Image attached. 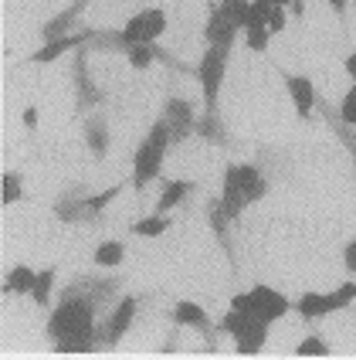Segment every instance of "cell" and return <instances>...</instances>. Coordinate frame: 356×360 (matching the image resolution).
I'll return each mask as SVG.
<instances>
[{"mask_svg": "<svg viewBox=\"0 0 356 360\" xmlns=\"http://www.w3.org/2000/svg\"><path fill=\"white\" fill-rule=\"evenodd\" d=\"M275 11V0H251V14H248V24H268Z\"/></svg>", "mask_w": 356, "mask_h": 360, "instance_id": "e575fe53", "label": "cell"}, {"mask_svg": "<svg viewBox=\"0 0 356 360\" xmlns=\"http://www.w3.org/2000/svg\"><path fill=\"white\" fill-rule=\"evenodd\" d=\"M296 357H329V343L312 333V337H305V340L296 347Z\"/></svg>", "mask_w": 356, "mask_h": 360, "instance_id": "1f68e13d", "label": "cell"}, {"mask_svg": "<svg viewBox=\"0 0 356 360\" xmlns=\"http://www.w3.org/2000/svg\"><path fill=\"white\" fill-rule=\"evenodd\" d=\"M34 282H38V272H34V269H27V265H14V269L7 272L4 292H7V296H11V292H18V296H31Z\"/></svg>", "mask_w": 356, "mask_h": 360, "instance_id": "603a6c76", "label": "cell"}, {"mask_svg": "<svg viewBox=\"0 0 356 360\" xmlns=\"http://www.w3.org/2000/svg\"><path fill=\"white\" fill-rule=\"evenodd\" d=\"M170 320H173V326H190V330L204 333V337H207V350H211V354L218 350V333H220V330L211 323V316L200 309L197 302H190V300L177 302V306L170 309Z\"/></svg>", "mask_w": 356, "mask_h": 360, "instance_id": "52a82bcc", "label": "cell"}, {"mask_svg": "<svg viewBox=\"0 0 356 360\" xmlns=\"http://www.w3.org/2000/svg\"><path fill=\"white\" fill-rule=\"evenodd\" d=\"M329 7H333L336 18H346V0H329Z\"/></svg>", "mask_w": 356, "mask_h": 360, "instance_id": "60d3db41", "label": "cell"}, {"mask_svg": "<svg viewBox=\"0 0 356 360\" xmlns=\"http://www.w3.org/2000/svg\"><path fill=\"white\" fill-rule=\"evenodd\" d=\"M296 313L305 323L329 316V313H333V306H329V292H305V296L296 302Z\"/></svg>", "mask_w": 356, "mask_h": 360, "instance_id": "7402d4cb", "label": "cell"}, {"mask_svg": "<svg viewBox=\"0 0 356 360\" xmlns=\"http://www.w3.org/2000/svg\"><path fill=\"white\" fill-rule=\"evenodd\" d=\"M231 306L241 309V313H251V296H248V292H237L235 300H231Z\"/></svg>", "mask_w": 356, "mask_h": 360, "instance_id": "f35d334b", "label": "cell"}, {"mask_svg": "<svg viewBox=\"0 0 356 360\" xmlns=\"http://www.w3.org/2000/svg\"><path fill=\"white\" fill-rule=\"evenodd\" d=\"M92 194H95V191H92L88 184H68L58 194V200H55V214H58L65 224H95L92 207H88Z\"/></svg>", "mask_w": 356, "mask_h": 360, "instance_id": "8992f818", "label": "cell"}, {"mask_svg": "<svg viewBox=\"0 0 356 360\" xmlns=\"http://www.w3.org/2000/svg\"><path fill=\"white\" fill-rule=\"evenodd\" d=\"M88 44H92V41H88ZM88 44H81L79 51H72V85H75V112H79V116L95 112V109L105 105V99H109L99 85L92 82V75H88V55H92Z\"/></svg>", "mask_w": 356, "mask_h": 360, "instance_id": "3957f363", "label": "cell"}, {"mask_svg": "<svg viewBox=\"0 0 356 360\" xmlns=\"http://www.w3.org/2000/svg\"><path fill=\"white\" fill-rule=\"evenodd\" d=\"M92 38H95V27H81V31L68 34V38L44 41L34 55H27V61H31V65H48V61H58L61 55H68V51H79L81 44H88Z\"/></svg>", "mask_w": 356, "mask_h": 360, "instance_id": "7c38bea8", "label": "cell"}, {"mask_svg": "<svg viewBox=\"0 0 356 360\" xmlns=\"http://www.w3.org/2000/svg\"><path fill=\"white\" fill-rule=\"evenodd\" d=\"M88 4L92 0H72L65 11H58L51 20H44L41 24V38L44 41H55V38H68V34H75V31H81V14L88 11Z\"/></svg>", "mask_w": 356, "mask_h": 360, "instance_id": "9c48e42d", "label": "cell"}, {"mask_svg": "<svg viewBox=\"0 0 356 360\" xmlns=\"http://www.w3.org/2000/svg\"><path fill=\"white\" fill-rule=\"evenodd\" d=\"M282 82H285V89H289V96L296 102V112L298 120H312V109H316V82L309 79V75H289V72H282Z\"/></svg>", "mask_w": 356, "mask_h": 360, "instance_id": "9a60e30c", "label": "cell"}, {"mask_svg": "<svg viewBox=\"0 0 356 360\" xmlns=\"http://www.w3.org/2000/svg\"><path fill=\"white\" fill-rule=\"evenodd\" d=\"M353 300H356V282H346V285H339V289L329 292V306H333V313H336V309H346Z\"/></svg>", "mask_w": 356, "mask_h": 360, "instance_id": "d6a6232c", "label": "cell"}, {"mask_svg": "<svg viewBox=\"0 0 356 360\" xmlns=\"http://www.w3.org/2000/svg\"><path fill=\"white\" fill-rule=\"evenodd\" d=\"M237 34H241V27H235L231 20L220 14L218 4H211V7H207V24H204V41H207V44H214V48H228V51H235Z\"/></svg>", "mask_w": 356, "mask_h": 360, "instance_id": "5bb4252c", "label": "cell"}, {"mask_svg": "<svg viewBox=\"0 0 356 360\" xmlns=\"http://www.w3.org/2000/svg\"><path fill=\"white\" fill-rule=\"evenodd\" d=\"M228 58H231L228 48L207 44L204 55H200V61H197V82H200V92H204V109H207V112H218V99H220V85H224V72H228Z\"/></svg>", "mask_w": 356, "mask_h": 360, "instance_id": "277c9868", "label": "cell"}, {"mask_svg": "<svg viewBox=\"0 0 356 360\" xmlns=\"http://www.w3.org/2000/svg\"><path fill=\"white\" fill-rule=\"evenodd\" d=\"M268 41H272L268 24H244V44H248L251 51L265 55V51H268Z\"/></svg>", "mask_w": 356, "mask_h": 360, "instance_id": "4dcf8cb0", "label": "cell"}, {"mask_svg": "<svg viewBox=\"0 0 356 360\" xmlns=\"http://www.w3.org/2000/svg\"><path fill=\"white\" fill-rule=\"evenodd\" d=\"M170 224H173V221L157 211V214H150V218H139L136 224H133V235H139V238H159L163 231H170Z\"/></svg>", "mask_w": 356, "mask_h": 360, "instance_id": "484cf974", "label": "cell"}, {"mask_svg": "<svg viewBox=\"0 0 356 360\" xmlns=\"http://www.w3.org/2000/svg\"><path fill=\"white\" fill-rule=\"evenodd\" d=\"M285 27H289V7H275L272 18H268V31H272V34H282Z\"/></svg>", "mask_w": 356, "mask_h": 360, "instance_id": "8d00e7d4", "label": "cell"}, {"mask_svg": "<svg viewBox=\"0 0 356 360\" xmlns=\"http://www.w3.org/2000/svg\"><path fill=\"white\" fill-rule=\"evenodd\" d=\"M204 214H207V224H211V231H214L218 245L224 248L228 262H231V265H237V259H235V238H231V228H235V221L224 214V207H220V198H211V200H207Z\"/></svg>", "mask_w": 356, "mask_h": 360, "instance_id": "2e32d148", "label": "cell"}, {"mask_svg": "<svg viewBox=\"0 0 356 360\" xmlns=\"http://www.w3.org/2000/svg\"><path fill=\"white\" fill-rule=\"evenodd\" d=\"M92 51H129L133 48V41L126 38V31L122 27H109V31H95V38H92V44H88Z\"/></svg>", "mask_w": 356, "mask_h": 360, "instance_id": "cb8c5ba5", "label": "cell"}, {"mask_svg": "<svg viewBox=\"0 0 356 360\" xmlns=\"http://www.w3.org/2000/svg\"><path fill=\"white\" fill-rule=\"evenodd\" d=\"M24 198V177L20 174H4V204H14Z\"/></svg>", "mask_w": 356, "mask_h": 360, "instance_id": "836d02e7", "label": "cell"}, {"mask_svg": "<svg viewBox=\"0 0 356 360\" xmlns=\"http://www.w3.org/2000/svg\"><path fill=\"white\" fill-rule=\"evenodd\" d=\"M163 120L170 126V140L183 143L194 136V126H197V112H194V102L180 99V96H170L166 105H163Z\"/></svg>", "mask_w": 356, "mask_h": 360, "instance_id": "ba28073f", "label": "cell"}, {"mask_svg": "<svg viewBox=\"0 0 356 360\" xmlns=\"http://www.w3.org/2000/svg\"><path fill=\"white\" fill-rule=\"evenodd\" d=\"M55 276H58V269L55 265H48V269H41L38 272V282H34V289H31V300H34V306H48L51 302V285H55Z\"/></svg>", "mask_w": 356, "mask_h": 360, "instance_id": "4316f807", "label": "cell"}, {"mask_svg": "<svg viewBox=\"0 0 356 360\" xmlns=\"http://www.w3.org/2000/svg\"><path fill=\"white\" fill-rule=\"evenodd\" d=\"M122 285V276H79L61 289L44 326L55 354H92L99 347V320L119 302Z\"/></svg>", "mask_w": 356, "mask_h": 360, "instance_id": "6da1fadb", "label": "cell"}, {"mask_svg": "<svg viewBox=\"0 0 356 360\" xmlns=\"http://www.w3.org/2000/svg\"><path fill=\"white\" fill-rule=\"evenodd\" d=\"M136 309H139V296L119 300L116 306L99 320V347H105V350L119 347V340L129 333V326H133V320H136Z\"/></svg>", "mask_w": 356, "mask_h": 360, "instance_id": "5b68a950", "label": "cell"}, {"mask_svg": "<svg viewBox=\"0 0 356 360\" xmlns=\"http://www.w3.org/2000/svg\"><path fill=\"white\" fill-rule=\"evenodd\" d=\"M194 191H197L194 180H166V184H163V194H159V200H157V211L159 214H170V211L180 207Z\"/></svg>", "mask_w": 356, "mask_h": 360, "instance_id": "d6986e66", "label": "cell"}, {"mask_svg": "<svg viewBox=\"0 0 356 360\" xmlns=\"http://www.w3.org/2000/svg\"><path fill=\"white\" fill-rule=\"evenodd\" d=\"M339 116L350 122V126H356V82L350 85V92L343 96V102H339Z\"/></svg>", "mask_w": 356, "mask_h": 360, "instance_id": "d590c367", "label": "cell"}, {"mask_svg": "<svg viewBox=\"0 0 356 360\" xmlns=\"http://www.w3.org/2000/svg\"><path fill=\"white\" fill-rule=\"evenodd\" d=\"M122 259H126V245L122 241H102L99 248H95V255H92V262L99 269H119Z\"/></svg>", "mask_w": 356, "mask_h": 360, "instance_id": "d4e9b609", "label": "cell"}, {"mask_svg": "<svg viewBox=\"0 0 356 360\" xmlns=\"http://www.w3.org/2000/svg\"><path fill=\"white\" fill-rule=\"evenodd\" d=\"M170 143H173L170 140V126H166V120L159 116V120L150 126L146 140L139 143L136 160H133V187H136V191L150 187V184L163 174V160H166Z\"/></svg>", "mask_w": 356, "mask_h": 360, "instance_id": "7a4b0ae2", "label": "cell"}, {"mask_svg": "<svg viewBox=\"0 0 356 360\" xmlns=\"http://www.w3.org/2000/svg\"><path fill=\"white\" fill-rule=\"evenodd\" d=\"M316 112H319V116H322L326 122H329V129L336 133V140L343 143V146H346V150H350V153L356 157V126H350V122L339 116V109H333V105L322 99V96L316 99Z\"/></svg>", "mask_w": 356, "mask_h": 360, "instance_id": "e0dca14e", "label": "cell"}, {"mask_svg": "<svg viewBox=\"0 0 356 360\" xmlns=\"http://www.w3.org/2000/svg\"><path fill=\"white\" fill-rule=\"evenodd\" d=\"M228 170L235 174V184L241 191V198H244V204H255V200L268 194V177L261 174L258 163H228Z\"/></svg>", "mask_w": 356, "mask_h": 360, "instance_id": "4fadbf2b", "label": "cell"}, {"mask_svg": "<svg viewBox=\"0 0 356 360\" xmlns=\"http://www.w3.org/2000/svg\"><path fill=\"white\" fill-rule=\"evenodd\" d=\"M343 68H346V75H350V79L356 82V51H353V55H350L346 61H343Z\"/></svg>", "mask_w": 356, "mask_h": 360, "instance_id": "ab89813d", "label": "cell"}, {"mask_svg": "<svg viewBox=\"0 0 356 360\" xmlns=\"http://www.w3.org/2000/svg\"><path fill=\"white\" fill-rule=\"evenodd\" d=\"M126 38L139 44V41H159V34L166 31V14L159 11V7H146V11H139L133 18L126 20Z\"/></svg>", "mask_w": 356, "mask_h": 360, "instance_id": "30bf717a", "label": "cell"}, {"mask_svg": "<svg viewBox=\"0 0 356 360\" xmlns=\"http://www.w3.org/2000/svg\"><path fill=\"white\" fill-rule=\"evenodd\" d=\"M248 296H251V316H255V320L278 323L289 313V300H285L278 289H272V285H261V282H258Z\"/></svg>", "mask_w": 356, "mask_h": 360, "instance_id": "8fae6325", "label": "cell"}, {"mask_svg": "<svg viewBox=\"0 0 356 360\" xmlns=\"http://www.w3.org/2000/svg\"><path fill=\"white\" fill-rule=\"evenodd\" d=\"M24 122H27V126H38V109H34V105L24 112Z\"/></svg>", "mask_w": 356, "mask_h": 360, "instance_id": "b9f144b4", "label": "cell"}, {"mask_svg": "<svg viewBox=\"0 0 356 360\" xmlns=\"http://www.w3.org/2000/svg\"><path fill=\"white\" fill-rule=\"evenodd\" d=\"M194 136H200V140L211 143V146H228V129H224L220 112H207V109H204V112L197 116Z\"/></svg>", "mask_w": 356, "mask_h": 360, "instance_id": "ffe728a7", "label": "cell"}, {"mask_svg": "<svg viewBox=\"0 0 356 360\" xmlns=\"http://www.w3.org/2000/svg\"><path fill=\"white\" fill-rule=\"evenodd\" d=\"M268 326L272 323H265V320H251L248 323V330L241 333L235 340V350L241 354V357H251V354H261V347L268 343Z\"/></svg>", "mask_w": 356, "mask_h": 360, "instance_id": "44dd1931", "label": "cell"}, {"mask_svg": "<svg viewBox=\"0 0 356 360\" xmlns=\"http://www.w3.org/2000/svg\"><path fill=\"white\" fill-rule=\"evenodd\" d=\"M220 14L231 20L235 27L244 31V24H248V14H251V0H218Z\"/></svg>", "mask_w": 356, "mask_h": 360, "instance_id": "f1b7e54d", "label": "cell"}, {"mask_svg": "<svg viewBox=\"0 0 356 360\" xmlns=\"http://www.w3.org/2000/svg\"><path fill=\"white\" fill-rule=\"evenodd\" d=\"M126 58H129V65L133 68H150L153 61H157V41H139V44H133L129 51H126Z\"/></svg>", "mask_w": 356, "mask_h": 360, "instance_id": "f546056e", "label": "cell"}, {"mask_svg": "<svg viewBox=\"0 0 356 360\" xmlns=\"http://www.w3.org/2000/svg\"><path fill=\"white\" fill-rule=\"evenodd\" d=\"M353 163H356V157H353Z\"/></svg>", "mask_w": 356, "mask_h": 360, "instance_id": "7bdbcfd3", "label": "cell"}, {"mask_svg": "<svg viewBox=\"0 0 356 360\" xmlns=\"http://www.w3.org/2000/svg\"><path fill=\"white\" fill-rule=\"evenodd\" d=\"M255 320V316H251V313H241V309H235V306H231V309H228V313H224V320L218 323V330L220 333H228V337H241V333H244V330H248V323Z\"/></svg>", "mask_w": 356, "mask_h": 360, "instance_id": "83f0119b", "label": "cell"}, {"mask_svg": "<svg viewBox=\"0 0 356 360\" xmlns=\"http://www.w3.org/2000/svg\"><path fill=\"white\" fill-rule=\"evenodd\" d=\"M85 146L95 160H105L109 153V122L102 112H88L85 116Z\"/></svg>", "mask_w": 356, "mask_h": 360, "instance_id": "ac0fdd59", "label": "cell"}, {"mask_svg": "<svg viewBox=\"0 0 356 360\" xmlns=\"http://www.w3.org/2000/svg\"><path fill=\"white\" fill-rule=\"evenodd\" d=\"M343 265H346V272L356 276V241H350V245L343 248Z\"/></svg>", "mask_w": 356, "mask_h": 360, "instance_id": "74e56055", "label": "cell"}]
</instances>
